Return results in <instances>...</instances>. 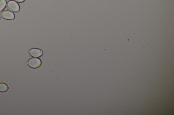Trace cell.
<instances>
[{
  "label": "cell",
  "instance_id": "obj_8",
  "mask_svg": "<svg viewBox=\"0 0 174 115\" xmlns=\"http://www.w3.org/2000/svg\"><path fill=\"white\" fill-rule=\"evenodd\" d=\"M0 19H1V16H0Z\"/></svg>",
  "mask_w": 174,
  "mask_h": 115
},
{
  "label": "cell",
  "instance_id": "obj_5",
  "mask_svg": "<svg viewBox=\"0 0 174 115\" xmlns=\"http://www.w3.org/2000/svg\"><path fill=\"white\" fill-rule=\"evenodd\" d=\"M9 89L8 86L5 83H0V92H6Z\"/></svg>",
  "mask_w": 174,
  "mask_h": 115
},
{
  "label": "cell",
  "instance_id": "obj_6",
  "mask_svg": "<svg viewBox=\"0 0 174 115\" xmlns=\"http://www.w3.org/2000/svg\"><path fill=\"white\" fill-rule=\"evenodd\" d=\"M7 3L6 0H0V13L2 12L5 8Z\"/></svg>",
  "mask_w": 174,
  "mask_h": 115
},
{
  "label": "cell",
  "instance_id": "obj_1",
  "mask_svg": "<svg viewBox=\"0 0 174 115\" xmlns=\"http://www.w3.org/2000/svg\"><path fill=\"white\" fill-rule=\"evenodd\" d=\"M6 7L8 10L14 12H18L20 10V7L19 4L13 0H10L8 1Z\"/></svg>",
  "mask_w": 174,
  "mask_h": 115
},
{
  "label": "cell",
  "instance_id": "obj_7",
  "mask_svg": "<svg viewBox=\"0 0 174 115\" xmlns=\"http://www.w3.org/2000/svg\"><path fill=\"white\" fill-rule=\"evenodd\" d=\"M13 1H16L17 2L21 3L25 1V0H13Z\"/></svg>",
  "mask_w": 174,
  "mask_h": 115
},
{
  "label": "cell",
  "instance_id": "obj_2",
  "mask_svg": "<svg viewBox=\"0 0 174 115\" xmlns=\"http://www.w3.org/2000/svg\"><path fill=\"white\" fill-rule=\"evenodd\" d=\"M28 64L29 67L32 68H39L41 64V61L39 58H32L28 60Z\"/></svg>",
  "mask_w": 174,
  "mask_h": 115
},
{
  "label": "cell",
  "instance_id": "obj_4",
  "mask_svg": "<svg viewBox=\"0 0 174 115\" xmlns=\"http://www.w3.org/2000/svg\"><path fill=\"white\" fill-rule=\"evenodd\" d=\"M30 55L33 57H39L42 56L43 54L42 51L38 48H33L29 50Z\"/></svg>",
  "mask_w": 174,
  "mask_h": 115
},
{
  "label": "cell",
  "instance_id": "obj_3",
  "mask_svg": "<svg viewBox=\"0 0 174 115\" xmlns=\"http://www.w3.org/2000/svg\"><path fill=\"white\" fill-rule=\"evenodd\" d=\"M1 16L3 19L7 20H13L15 18L14 14L12 12L5 10L1 13Z\"/></svg>",
  "mask_w": 174,
  "mask_h": 115
}]
</instances>
